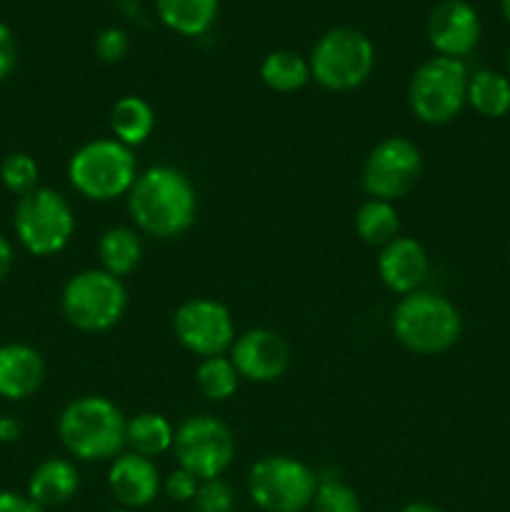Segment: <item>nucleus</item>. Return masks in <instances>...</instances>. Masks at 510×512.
<instances>
[{
  "label": "nucleus",
  "mask_w": 510,
  "mask_h": 512,
  "mask_svg": "<svg viewBox=\"0 0 510 512\" xmlns=\"http://www.w3.org/2000/svg\"><path fill=\"white\" fill-rule=\"evenodd\" d=\"M125 198L130 220L150 238H180L198 220V190L193 180L173 165H153L138 173Z\"/></svg>",
  "instance_id": "obj_1"
},
{
  "label": "nucleus",
  "mask_w": 510,
  "mask_h": 512,
  "mask_svg": "<svg viewBox=\"0 0 510 512\" xmlns=\"http://www.w3.org/2000/svg\"><path fill=\"white\" fill-rule=\"evenodd\" d=\"M123 410L105 395H83L60 410L58 438L70 458L83 463L113 460L125 448Z\"/></svg>",
  "instance_id": "obj_2"
},
{
  "label": "nucleus",
  "mask_w": 510,
  "mask_h": 512,
  "mask_svg": "<svg viewBox=\"0 0 510 512\" xmlns=\"http://www.w3.org/2000/svg\"><path fill=\"white\" fill-rule=\"evenodd\" d=\"M393 338L415 355L448 353L463 335V318L455 303L430 290H415L395 303L390 315Z\"/></svg>",
  "instance_id": "obj_3"
},
{
  "label": "nucleus",
  "mask_w": 510,
  "mask_h": 512,
  "mask_svg": "<svg viewBox=\"0 0 510 512\" xmlns=\"http://www.w3.org/2000/svg\"><path fill=\"white\" fill-rule=\"evenodd\" d=\"M138 178L133 148L115 138H98L80 145L68 160V180L78 195L93 203L125 198Z\"/></svg>",
  "instance_id": "obj_4"
},
{
  "label": "nucleus",
  "mask_w": 510,
  "mask_h": 512,
  "mask_svg": "<svg viewBox=\"0 0 510 512\" xmlns=\"http://www.w3.org/2000/svg\"><path fill=\"white\" fill-rule=\"evenodd\" d=\"M310 78L325 90L348 93L368 83L375 70V45L363 30L338 25L318 38L310 50Z\"/></svg>",
  "instance_id": "obj_5"
},
{
  "label": "nucleus",
  "mask_w": 510,
  "mask_h": 512,
  "mask_svg": "<svg viewBox=\"0 0 510 512\" xmlns=\"http://www.w3.org/2000/svg\"><path fill=\"white\" fill-rule=\"evenodd\" d=\"M60 308L75 330L105 333L123 320L128 310V290L123 280L105 273L103 268L80 270L63 285Z\"/></svg>",
  "instance_id": "obj_6"
},
{
  "label": "nucleus",
  "mask_w": 510,
  "mask_h": 512,
  "mask_svg": "<svg viewBox=\"0 0 510 512\" xmlns=\"http://www.w3.org/2000/svg\"><path fill=\"white\" fill-rule=\"evenodd\" d=\"M468 80L463 60L433 55L410 75V113L425 125H448L468 105Z\"/></svg>",
  "instance_id": "obj_7"
},
{
  "label": "nucleus",
  "mask_w": 510,
  "mask_h": 512,
  "mask_svg": "<svg viewBox=\"0 0 510 512\" xmlns=\"http://www.w3.org/2000/svg\"><path fill=\"white\" fill-rule=\"evenodd\" d=\"M18 243L35 258H50L68 248L75 233V213L68 198L53 188H38L18 198L13 213Z\"/></svg>",
  "instance_id": "obj_8"
},
{
  "label": "nucleus",
  "mask_w": 510,
  "mask_h": 512,
  "mask_svg": "<svg viewBox=\"0 0 510 512\" xmlns=\"http://www.w3.org/2000/svg\"><path fill=\"white\" fill-rule=\"evenodd\" d=\"M318 490V473L290 455H265L248 470V495L263 512H303Z\"/></svg>",
  "instance_id": "obj_9"
},
{
  "label": "nucleus",
  "mask_w": 510,
  "mask_h": 512,
  "mask_svg": "<svg viewBox=\"0 0 510 512\" xmlns=\"http://www.w3.org/2000/svg\"><path fill=\"white\" fill-rule=\"evenodd\" d=\"M173 455L178 468L193 473L200 483L215 480L233 463L235 435L215 415H188L175 428Z\"/></svg>",
  "instance_id": "obj_10"
},
{
  "label": "nucleus",
  "mask_w": 510,
  "mask_h": 512,
  "mask_svg": "<svg viewBox=\"0 0 510 512\" xmlns=\"http://www.w3.org/2000/svg\"><path fill=\"white\" fill-rule=\"evenodd\" d=\"M423 175V153L405 135H388L370 150L363 163L360 183L370 198L403 200L418 185Z\"/></svg>",
  "instance_id": "obj_11"
},
{
  "label": "nucleus",
  "mask_w": 510,
  "mask_h": 512,
  "mask_svg": "<svg viewBox=\"0 0 510 512\" xmlns=\"http://www.w3.org/2000/svg\"><path fill=\"white\" fill-rule=\"evenodd\" d=\"M173 333L188 353L203 360L225 355L238 338L230 310L213 298H190L180 303L173 313Z\"/></svg>",
  "instance_id": "obj_12"
},
{
  "label": "nucleus",
  "mask_w": 510,
  "mask_h": 512,
  "mask_svg": "<svg viewBox=\"0 0 510 512\" xmlns=\"http://www.w3.org/2000/svg\"><path fill=\"white\" fill-rule=\"evenodd\" d=\"M240 380L248 383H275L290 368V345L270 328H253L240 333L228 350Z\"/></svg>",
  "instance_id": "obj_13"
},
{
  "label": "nucleus",
  "mask_w": 510,
  "mask_h": 512,
  "mask_svg": "<svg viewBox=\"0 0 510 512\" xmlns=\"http://www.w3.org/2000/svg\"><path fill=\"white\" fill-rule=\"evenodd\" d=\"M480 15L468 0H440L428 15L425 35L435 55L463 60L480 43Z\"/></svg>",
  "instance_id": "obj_14"
},
{
  "label": "nucleus",
  "mask_w": 510,
  "mask_h": 512,
  "mask_svg": "<svg viewBox=\"0 0 510 512\" xmlns=\"http://www.w3.org/2000/svg\"><path fill=\"white\" fill-rule=\"evenodd\" d=\"M108 488L123 508L138 510L158 498V493L163 490V478L153 460L128 450L110 460Z\"/></svg>",
  "instance_id": "obj_15"
},
{
  "label": "nucleus",
  "mask_w": 510,
  "mask_h": 512,
  "mask_svg": "<svg viewBox=\"0 0 510 512\" xmlns=\"http://www.w3.org/2000/svg\"><path fill=\"white\" fill-rule=\"evenodd\" d=\"M428 270V253L415 238L398 235V238L380 248L378 275L385 288L393 290L400 298L420 290V285L428 278Z\"/></svg>",
  "instance_id": "obj_16"
},
{
  "label": "nucleus",
  "mask_w": 510,
  "mask_h": 512,
  "mask_svg": "<svg viewBox=\"0 0 510 512\" xmlns=\"http://www.w3.org/2000/svg\"><path fill=\"white\" fill-rule=\"evenodd\" d=\"M45 360L33 345L5 343L0 345V398L10 403L28 400L43 388Z\"/></svg>",
  "instance_id": "obj_17"
},
{
  "label": "nucleus",
  "mask_w": 510,
  "mask_h": 512,
  "mask_svg": "<svg viewBox=\"0 0 510 512\" xmlns=\"http://www.w3.org/2000/svg\"><path fill=\"white\" fill-rule=\"evenodd\" d=\"M80 488V473L73 460L68 458H48L33 470L28 480V498L45 508H60L70 503Z\"/></svg>",
  "instance_id": "obj_18"
},
{
  "label": "nucleus",
  "mask_w": 510,
  "mask_h": 512,
  "mask_svg": "<svg viewBox=\"0 0 510 512\" xmlns=\"http://www.w3.org/2000/svg\"><path fill=\"white\" fill-rule=\"evenodd\" d=\"M220 0H155L160 23L183 38H200L218 18Z\"/></svg>",
  "instance_id": "obj_19"
},
{
  "label": "nucleus",
  "mask_w": 510,
  "mask_h": 512,
  "mask_svg": "<svg viewBox=\"0 0 510 512\" xmlns=\"http://www.w3.org/2000/svg\"><path fill=\"white\" fill-rule=\"evenodd\" d=\"M110 130L118 143L128 148L148 143L155 130V110L140 95H123L110 110Z\"/></svg>",
  "instance_id": "obj_20"
},
{
  "label": "nucleus",
  "mask_w": 510,
  "mask_h": 512,
  "mask_svg": "<svg viewBox=\"0 0 510 512\" xmlns=\"http://www.w3.org/2000/svg\"><path fill=\"white\" fill-rule=\"evenodd\" d=\"M173 440V423L165 415L153 413V410L138 413L125 425V448L135 455H143V458L153 460L158 455H165L168 450H173Z\"/></svg>",
  "instance_id": "obj_21"
},
{
  "label": "nucleus",
  "mask_w": 510,
  "mask_h": 512,
  "mask_svg": "<svg viewBox=\"0 0 510 512\" xmlns=\"http://www.w3.org/2000/svg\"><path fill=\"white\" fill-rule=\"evenodd\" d=\"M98 258L100 268H103L105 273L123 280L125 275H130L138 268L140 258H143L140 235L135 233L133 228H125V225L108 228L98 240Z\"/></svg>",
  "instance_id": "obj_22"
},
{
  "label": "nucleus",
  "mask_w": 510,
  "mask_h": 512,
  "mask_svg": "<svg viewBox=\"0 0 510 512\" xmlns=\"http://www.w3.org/2000/svg\"><path fill=\"white\" fill-rule=\"evenodd\" d=\"M468 105L483 118H505L510 113V78L498 70L483 68L470 75Z\"/></svg>",
  "instance_id": "obj_23"
},
{
  "label": "nucleus",
  "mask_w": 510,
  "mask_h": 512,
  "mask_svg": "<svg viewBox=\"0 0 510 512\" xmlns=\"http://www.w3.org/2000/svg\"><path fill=\"white\" fill-rule=\"evenodd\" d=\"M355 233L365 245L383 248L400 235V215L395 203L368 198L355 213Z\"/></svg>",
  "instance_id": "obj_24"
},
{
  "label": "nucleus",
  "mask_w": 510,
  "mask_h": 512,
  "mask_svg": "<svg viewBox=\"0 0 510 512\" xmlns=\"http://www.w3.org/2000/svg\"><path fill=\"white\" fill-rule=\"evenodd\" d=\"M260 80L275 93H295L313 78H310V65L303 55L293 50H273L260 63Z\"/></svg>",
  "instance_id": "obj_25"
},
{
  "label": "nucleus",
  "mask_w": 510,
  "mask_h": 512,
  "mask_svg": "<svg viewBox=\"0 0 510 512\" xmlns=\"http://www.w3.org/2000/svg\"><path fill=\"white\" fill-rule=\"evenodd\" d=\"M238 385L240 375L228 355L200 360L198 370H195V388L210 403H225L228 398H233Z\"/></svg>",
  "instance_id": "obj_26"
},
{
  "label": "nucleus",
  "mask_w": 510,
  "mask_h": 512,
  "mask_svg": "<svg viewBox=\"0 0 510 512\" xmlns=\"http://www.w3.org/2000/svg\"><path fill=\"white\" fill-rule=\"evenodd\" d=\"M310 512H363V508L350 485H345L338 475L323 473L318 475V490Z\"/></svg>",
  "instance_id": "obj_27"
},
{
  "label": "nucleus",
  "mask_w": 510,
  "mask_h": 512,
  "mask_svg": "<svg viewBox=\"0 0 510 512\" xmlns=\"http://www.w3.org/2000/svg\"><path fill=\"white\" fill-rule=\"evenodd\" d=\"M0 180H3L5 190L23 198V195L33 193L40 188V168L30 153H8L0 163Z\"/></svg>",
  "instance_id": "obj_28"
},
{
  "label": "nucleus",
  "mask_w": 510,
  "mask_h": 512,
  "mask_svg": "<svg viewBox=\"0 0 510 512\" xmlns=\"http://www.w3.org/2000/svg\"><path fill=\"white\" fill-rule=\"evenodd\" d=\"M195 512H233L235 493L225 480H203L193 500Z\"/></svg>",
  "instance_id": "obj_29"
},
{
  "label": "nucleus",
  "mask_w": 510,
  "mask_h": 512,
  "mask_svg": "<svg viewBox=\"0 0 510 512\" xmlns=\"http://www.w3.org/2000/svg\"><path fill=\"white\" fill-rule=\"evenodd\" d=\"M93 50L98 55V60H103V63H120L130 50L128 33L123 28H115V25L103 28L95 35Z\"/></svg>",
  "instance_id": "obj_30"
},
{
  "label": "nucleus",
  "mask_w": 510,
  "mask_h": 512,
  "mask_svg": "<svg viewBox=\"0 0 510 512\" xmlns=\"http://www.w3.org/2000/svg\"><path fill=\"white\" fill-rule=\"evenodd\" d=\"M198 488L200 480L183 468H175L173 473L163 480V493L168 495L173 503H193Z\"/></svg>",
  "instance_id": "obj_31"
},
{
  "label": "nucleus",
  "mask_w": 510,
  "mask_h": 512,
  "mask_svg": "<svg viewBox=\"0 0 510 512\" xmlns=\"http://www.w3.org/2000/svg\"><path fill=\"white\" fill-rule=\"evenodd\" d=\"M15 63H18V43L13 30L0 20V83L13 73Z\"/></svg>",
  "instance_id": "obj_32"
},
{
  "label": "nucleus",
  "mask_w": 510,
  "mask_h": 512,
  "mask_svg": "<svg viewBox=\"0 0 510 512\" xmlns=\"http://www.w3.org/2000/svg\"><path fill=\"white\" fill-rule=\"evenodd\" d=\"M0 512H43L28 495L13 493V490H0Z\"/></svg>",
  "instance_id": "obj_33"
},
{
  "label": "nucleus",
  "mask_w": 510,
  "mask_h": 512,
  "mask_svg": "<svg viewBox=\"0 0 510 512\" xmlns=\"http://www.w3.org/2000/svg\"><path fill=\"white\" fill-rule=\"evenodd\" d=\"M23 438V425L13 415H0V443L13 445Z\"/></svg>",
  "instance_id": "obj_34"
},
{
  "label": "nucleus",
  "mask_w": 510,
  "mask_h": 512,
  "mask_svg": "<svg viewBox=\"0 0 510 512\" xmlns=\"http://www.w3.org/2000/svg\"><path fill=\"white\" fill-rule=\"evenodd\" d=\"M13 260H15L13 245H10V240L0 233V283L8 278L10 268H13Z\"/></svg>",
  "instance_id": "obj_35"
},
{
  "label": "nucleus",
  "mask_w": 510,
  "mask_h": 512,
  "mask_svg": "<svg viewBox=\"0 0 510 512\" xmlns=\"http://www.w3.org/2000/svg\"><path fill=\"white\" fill-rule=\"evenodd\" d=\"M400 512H443L430 503H408Z\"/></svg>",
  "instance_id": "obj_36"
},
{
  "label": "nucleus",
  "mask_w": 510,
  "mask_h": 512,
  "mask_svg": "<svg viewBox=\"0 0 510 512\" xmlns=\"http://www.w3.org/2000/svg\"><path fill=\"white\" fill-rule=\"evenodd\" d=\"M500 10H503V18L510 23V0H500Z\"/></svg>",
  "instance_id": "obj_37"
},
{
  "label": "nucleus",
  "mask_w": 510,
  "mask_h": 512,
  "mask_svg": "<svg viewBox=\"0 0 510 512\" xmlns=\"http://www.w3.org/2000/svg\"><path fill=\"white\" fill-rule=\"evenodd\" d=\"M110 512H135V510H128V508H118V510H110Z\"/></svg>",
  "instance_id": "obj_38"
},
{
  "label": "nucleus",
  "mask_w": 510,
  "mask_h": 512,
  "mask_svg": "<svg viewBox=\"0 0 510 512\" xmlns=\"http://www.w3.org/2000/svg\"><path fill=\"white\" fill-rule=\"evenodd\" d=\"M508 78H510V50H508Z\"/></svg>",
  "instance_id": "obj_39"
},
{
  "label": "nucleus",
  "mask_w": 510,
  "mask_h": 512,
  "mask_svg": "<svg viewBox=\"0 0 510 512\" xmlns=\"http://www.w3.org/2000/svg\"><path fill=\"white\" fill-rule=\"evenodd\" d=\"M508 255H510V245H508Z\"/></svg>",
  "instance_id": "obj_40"
}]
</instances>
